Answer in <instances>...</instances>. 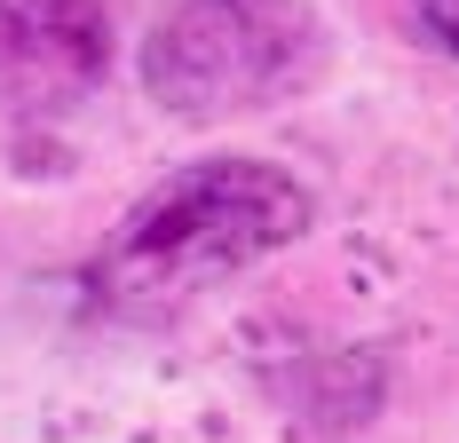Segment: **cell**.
I'll list each match as a JSON object with an SVG mask.
<instances>
[{"instance_id": "3957f363", "label": "cell", "mask_w": 459, "mask_h": 443, "mask_svg": "<svg viewBox=\"0 0 459 443\" xmlns=\"http://www.w3.org/2000/svg\"><path fill=\"white\" fill-rule=\"evenodd\" d=\"M103 0H0V103L64 111L103 80Z\"/></svg>"}, {"instance_id": "277c9868", "label": "cell", "mask_w": 459, "mask_h": 443, "mask_svg": "<svg viewBox=\"0 0 459 443\" xmlns=\"http://www.w3.org/2000/svg\"><path fill=\"white\" fill-rule=\"evenodd\" d=\"M404 16H412V32L436 48V56L459 64V0H404Z\"/></svg>"}, {"instance_id": "7a4b0ae2", "label": "cell", "mask_w": 459, "mask_h": 443, "mask_svg": "<svg viewBox=\"0 0 459 443\" xmlns=\"http://www.w3.org/2000/svg\"><path fill=\"white\" fill-rule=\"evenodd\" d=\"M317 64L325 24L301 0H183L143 48V88L175 119H230L309 88Z\"/></svg>"}, {"instance_id": "6da1fadb", "label": "cell", "mask_w": 459, "mask_h": 443, "mask_svg": "<svg viewBox=\"0 0 459 443\" xmlns=\"http://www.w3.org/2000/svg\"><path fill=\"white\" fill-rule=\"evenodd\" d=\"M309 230V190L270 159H198L159 190H143L127 222L95 246L88 301L103 317H167L270 262Z\"/></svg>"}]
</instances>
